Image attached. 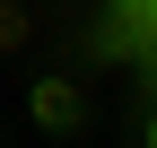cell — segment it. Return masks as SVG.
<instances>
[{
	"label": "cell",
	"mask_w": 157,
	"mask_h": 148,
	"mask_svg": "<svg viewBox=\"0 0 157 148\" xmlns=\"http://www.w3.org/2000/svg\"><path fill=\"white\" fill-rule=\"evenodd\" d=\"M26 122H35L52 148H70V139H87V122H96V113H87V96H78V79L44 70V79L26 87Z\"/></svg>",
	"instance_id": "1"
},
{
	"label": "cell",
	"mask_w": 157,
	"mask_h": 148,
	"mask_svg": "<svg viewBox=\"0 0 157 148\" xmlns=\"http://www.w3.org/2000/svg\"><path fill=\"white\" fill-rule=\"evenodd\" d=\"M35 44V9L26 0H0V52H26Z\"/></svg>",
	"instance_id": "2"
},
{
	"label": "cell",
	"mask_w": 157,
	"mask_h": 148,
	"mask_svg": "<svg viewBox=\"0 0 157 148\" xmlns=\"http://www.w3.org/2000/svg\"><path fill=\"white\" fill-rule=\"evenodd\" d=\"M131 131H140V148H157V96L140 105V122H131Z\"/></svg>",
	"instance_id": "3"
},
{
	"label": "cell",
	"mask_w": 157,
	"mask_h": 148,
	"mask_svg": "<svg viewBox=\"0 0 157 148\" xmlns=\"http://www.w3.org/2000/svg\"><path fill=\"white\" fill-rule=\"evenodd\" d=\"M140 17H148V44H157V0H140Z\"/></svg>",
	"instance_id": "4"
},
{
	"label": "cell",
	"mask_w": 157,
	"mask_h": 148,
	"mask_svg": "<svg viewBox=\"0 0 157 148\" xmlns=\"http://www.w3.org/2000/svg\"><path fill=\"white\" fill-rule=\"evenodd\" d=\"M0 148H9V122H0Z\"/></svg>",
	"instance_id": "5"
}]
</instances>
